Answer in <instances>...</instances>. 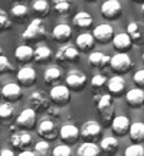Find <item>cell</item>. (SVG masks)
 I'll return each instance as SVG.
<instances>
[{"mask_svg": "<svg viewBox=\"0 0 144 156\" xmlns=\"http://www.w3.org/2000/svg\"><path fill=\"white\" fill-rule=\"evenodd\" d=\"M45 34H46V29H45V25L42 22V19H33L32 22L29 23V26L26 28V30L23 32V39L26 41H38V39L43 38Z\"/></svg>", "mask_w": 144, "mask_h": 156, "instance_id": "cell-1", "label": "cell"}, {"mask_svg": "<svg viewBox=\"0 0 144 156\" xmlns=\"http://www.w3.org/2000/svg\"><path fill=\"white\" fill-rule=\"evenodd\" d=\"M110 65L117 73H125V71H128V69L131 68L133 62H131V58H130L127 54L118 52V54H115V55L110 59Z\"/></svg>", "mask_w": 144, "mask_h": 156, "instance_id": "cell-2", "label": "cell"}, {"mask_svg": "<svg viewBox=\"0 0 144 156\" xmlns=\"http://www.w3.org/2000/svg\"><path fill=\"white\" fill-rule=\"evenodd\" d=\"M97 107L98 112L102 116V119H105L107 122L112 119V113H114V104H112V97L110 94L100 95L97 100Z\"/></svg>", "mask_w": 144, "mask_h": 156, "instance_id": "cell-3", "label": "cell"}, {"mask_svg": "<svg viewBox=\"0 0 144 156\" xmlns=\"http://www.w3.org/2000/svg\"><path fill=\"white\" fill-rule=\"evenodd\" d=\"M100 134H101V126L100 123L95 122V120H87L79 129V136H82L84 139L87 140H92L95 137H98Z\"/></svg>", "mask_w": 144, "mask_h": 156, "instance_id": "cell-4", "label": "cell"}, {"mask_svg": "<svg viewBox=\"0 0 144 156\" xmlns=\"http://www.w3.org/2000/svg\"><path fill=\"white\" fill-rule=\"evenodd\" d=\"M49 97L56 104H67L71 98V93H69V88L67 85H55L50 90Z\"/></svg>", "mask_w": 144, "mask_h": 156, "instance_id": "cell-5", "label": "cell"}, {"mask_svg": "<svg viewBox=\"0 0 144 156\" xmlns=\"http://www.w3.org/2000/svg\"><path fill=\"white\" fill-rule=\"evenodd\" d=\"M121 12L122 9L118 0H105L101 6V13L107 19H115L121 15Z\"/></svg>", "mask_w": 144, "mask_h": 156, "instance_id": "cell-6", "label": "cell"}, {"mask_svg": "<svg viewBox=\"0 0 144 156\" xmlns=\"http://www.w3.org/2000/svg\"><path fill=\"white\" fill-rule=\"evenodd\" d=\"M16 123L23 129H32L36 123V110H33L32 107L25 108L19 116H17Z\"/></svg>", "mask_w": 144, "mask_h": 156, "instance_id": "cell-7", "label": "cell"}, {"mask_svg": "<svg viewBox=\"0 0 144 156\" xmlns=\"http://www.w3.org/2000/svg\"><path fill=\"white\" fill-rule=\"evenodd\" d=\"M92 35H94L95 41H98L101 44H105V42H108V41H111V39L114 38V29H112L111 25L102 23V25H98L94 29Z\"/></svg>", "mask_w": 144, "mask_h": 156, "instance_id": "cell-8", "label": "cell"}, {"mask_svg": "<svg viewBox=\"0 0 144 156\" xmlns=\"http://www.w3.org/2000/svg\"><path fill=\"white\" fill-rule=\"evenodd\" d=\"M55 56L56 59L61 62H72L79 56V51L75 46H72V45H65V46H62V48L58 49Z\"/></svg>", "mask_w": 144, "mask_h": 156, "instance_id": "cell-9", "label": "cell"}, {"mask_svg": "<svg viewBox=\"0 0 144 156\" xmlns=\"http://www.w3.org/2000/svg\"><path fill=\"white\" fill-rule=\"evenodd\" d=\"M49 101L50 97H48L43 91H35L30 95V107L33 110H38V112L48 108L49 107Z\"/></svg>", "mask_w": 144, "mask_h": 156, "instance_id": "cell-10", "label": "cell"}, {"mask_svg": "<svg viewBox=\"0 0 144 156\" xmlns=\"http://www.w3.org/2000/svg\"><path fill=\"white\" fill-rule=\"evenodd\" d=\"M30 142H32V136L28 132H15L12 136V145L20 151L28 149Z\"/></svg>", "mask_w": 144, "mask_h": 156, "instance_id": "cell-11", "label": "cell"}, {"mask_svg": "<svg viewBox=\"0 0 144 156\" xmlns=\"http://www.w3.org/2000/svg\"><path fill=\"white\" fill-rule=\"evenodd\" d=\"M85 81H87L85 74L78 71V69H74L67 75V84L74 90H81L84 87Z\"/></svg>", "mask_w": 144, "mask_h": 156, "instance_id": "cell-12", "label": "cell"}, {"mask_svg": "<svg viewBox=\"0 0 144 156\" xmlns=\"http://www.w3.org/2000/svg\"><path fill=\"white\" fill-rule=\"evenodd\" d=\"M17 80L23 85H32L36 80V73L32 67H22L17 71Z\"/></svg>", "mask_w": 144, "mask_h": 156, "instance_id": "cell-13", "label": "cell"}, {"mask_svg": "<svg viewBox=\"0 0 144 156\" xmlns=\"http://www.w3.org/2000/svg\"><path fill=\"white\" fill-rule=\"evenodd\" d=\"M59 136L63 142H75L79 137V129L74 124H65L59 130Z\"/></svg>", "mask_w": 144, "mask_h": 156, "instance_id": "cell-14", "label": "cell"}, {"mask_svg": "<svg viewBox=\"0 0 144 156\" xmlns=\"http://www.w3.org/2000/svg\"><path fill=\"white\" fill-rule=\"evenodd\" d=\"M2 94H3L5 98H7V100H10V101L19 100L20 95H22V88L16 83H9L2 88Z\"/></svg>", "mask_w": 144, "mask_h": 156, "instance_id": "cell-15", "label": "cell"}, {"mask_svg": "<svg viewBox=\"0 0 144 156\" xmlns=\"http://www.w3.org/2000/svg\"><path fill=\"white\" fill-rule=\"evenodd\" d=\"M125 100L130 106L140 107L141 104H144V91L141 88H131L130 91H127Z\"/></svg>", "mask_w": 144, "mask_h": 156, "instance_id": "cell-16", "label": "cell"}, {"mask_svg": "<svg viewBox=\"0 0 144 156\" xmlns=\"http://www.w3.org/2000/svg\"><path fill=\"white\" fill-rule=\"evenodd\" d=\"M71 34H72V29L67 23H59L53 29V38L56 41H59V42H67L68 39L71 38Z\"/></svg>", "mask_w": 144, "mask_h": 156, "instance_id": "cell-17", "label": "cell"}, {"mask_svg": "<svg viewBox=\"0 0 144 156\" xmlns=\"http://www.w3.org/2000/svg\"><path fill=\"white\" fill-rule=\"evenodd\" d=\"M38 133L45 139H53L55 137V123L52 120H42L38 127Z\"/></svg>", "mask_w": 144, "mask_h": 156, "instance_id": "cell-18", "label": "cell"}, {"mask_svg": "<svg viewBox=\"0 0 144 156\" xmlns=\"http://www.w3.org/2000/svg\"><path fill=\"white\" fill-rule=\"evenodd\" d=\"M130 129V120L127 116H117L112 119V130L117 134H124Z\"/></svg>", "mask_w": 144, "mask_h": 156, "instance_id": "cell-19", "label": "cell"}, {"mask_svg": "<svg viewBox=\"0 0 144 156\" xmlns=\"http://www.w3.org/2000/svg\"><path fill=\"white\" fill-rule=\"evenodd\" d=\"M15 56H16L17 61L20 62H29L32 58H33V49L29 46V45H20L17 46L16 51H15Z\"/></svg>", "mask_w": 144, "mask_h": 156, "instance_id": "cell-20", "label": "cell"}, {"mask_svg": "<svg viewBox=\"0 0 144 156\" xmlns=\"http://www.w3.org/2000/svg\"><path fill=\"white\" fill-rule=\"evenodd\" d=\"M110 59H111L110 56H107L105 54H102V52H92L88 58L89 64H91L92 67H97V68L107 67V65L110 64Z\"/></svg>", "mask_w": 144, "mask_h": 156, "instance_id": "cell-21", "label": "cell"}, {"mask_svg": "<svg viewBox=\"0 0 144 156\" xmlns=\"http://www.w3.org/2000/svg\"><path fill=\"white\" fill-rule=\"evenodd\" d=\"M107 87L110 90V93L118 94V93H121L122 90L125 88V80L121 75H114V77H111L108 80V85Z\"/></svg>", "mask_w": 144, "mask_h": 156, "instance_id": "cell-22", "label": "cell"}, {"mask_svg": "<svg viewBox=\"0 0 144 156\" xmlns=\"http://www.w3.org/2000/svg\"><path fill=\"white\" fill-rule=\"evenodd\" d=\"M95 44V38L92 34H88V32H85V34H81L78 35L77 38V45L79 49H84V51H88L91 49Z\"/></svg>", "mask_w": 144, "mask_h": 156, "instance_id": "cell-23", "label": "cell"}, {"mask_svg": "<svg viewBox=\"0 0 144 156\" xmlns=\"http://www.w3.org/2000/svg\"><path fill=\"white\" fill-rule=\"evenodd\" d=\"M128 132H130L131 140H134V142H143L144 140V123L137 122V123L130 124Z\"/></svg>", "mask_w": 144, "mask_h": 156, "instance_id": "cell-24", "label": "cell"}, {"mask_svg": "<svg viewBox=\"0 0 144 156\" xmlns=\"http://www.w3.org/2000/svg\"><path fill=\"white\" fill-rule=\"evenodd\" d=\"M133 39L128 34H117L114 38H112V44L117 49H127L128 46L131 45Z\"/></svg>", "mask_w": 144, "mask_h": 156, "instance_id": "cell-25", "label": "cell"}, {"mask_svg": "<svg viewBox=\"0 0 144 156\" xmlns=\"http://www.w3.org/2000/svg\"><path fill=\"white\" fill-rule=\"evenodd\" d=\"M74 23L78 28H88V26L92 25V16L88 12H78L74 16Z\"/></svg>", "mask_w": 144, "mask_h": 156, "instance_id": "cell-26", "label": "cell"}, {"mask_svg": "<svg viewBox=\"0 0 144 156\" xmlns=\"http://www.w3.org/2000/svg\"><path fill=\"white\" fill-rule=\"evenodd\" d=\"M100 147L92 143V142H87V143H82L78 149V155L81 156H97L100 155Z\"/></svg>", "mask_w": 144, "mask_h": 156, "instance_id": "cell-27", "label": "cell"}, {"mask_svg": "<svg viewBox=\"0 0 144 156\" xmlns=\"http://www.w3.org/2000/svg\"><path fill=\"white\" fill-rule=\"evenodd\" d=\"M50 55H52L50 49L48 46H45V45H40V46H38V48L33 51V58L38 62H40V64H45V62L50 58Z\"/></svg>", "mask_w": 144, "mask_h": 156, "instance_id": "cell-28", "label": "cell"}, {"mask_svg": "<svg viewBox=\"0 0 144 156\" xmlns=\"http://www.w3.org/2000/svg\"><path fill=\"white\" fill-rule=\"evenodd\" d=\"M127 34L131 36V39H133V41L139 42V41H141V39H143L144 30H143V28H141V25H140V23L133 22V23H130V25L127 26Z\"/></svg>", "mask_w": 144, "mask_h": 156, "instance_id": "cell-29", "label": "cell"}, {"mask_svg": "<svg viewBox=\"0 0 144 156\" xmlns=\"http://www.w3.org/2000/svg\"><path fill=\"white\" fill-rule=\"evenodd\" d=\"M101 149L107 153H114L118 149V140L112 136H107L101 140Z\"/></svg>", "mask_w": 144, "mask_h": 156, "instance_id": "cell-30", "label": "cell"}, {"mask_svg": "<svg viewBox=\"0 0 144 156\" xmlns=\"http://www.w3.org/2000/svg\"><path fill=\"white\" fill-rule=\"evenodd\" d=\"M12 16L15 17L16 20H19V22H22V20H25L26 19V16H28V13H29V9H28V6H25V5H20V3H17V5H15L13 7H12Z\"/></svg>", "mask_w": 144, "mask_h": 156, "instance_id": "cell-31", "label": "cell"}, {"mask_svg": "<svg viewBox=\"0 0 144 156\" xmlns=\"http://www.w3.org/2000/svg\"><path fill=\"white\" fill-rule=\"evenodd\" d=\"M61 78V69L58 67H49L45 71V81L49 84H55Z\"/></svg>", "mask_w": 144, "mask_h": 156, "instance_id": "cell-32", "label": "cell"}, {"mask_svg": "<svg viewBox=\"0 0 144 156\" xmlns=\"http://www.w3.org/2000/svg\"><path fill=\"white\" fill-rule=\"evenodd\" d=\"M52 5H53V9H55L56 13L59 15H65L71 10V0H52Z\"/></svg>", "mask_w": 144, "mask_h": 156, "instance_id": "cell-33", "label": "cell"}, {"mask_svg": "<svg viewBox=\"0 0 144 156\" xmlns=\"http://www.w3.org/2000/svg\"><path fill=\"white\" fill-rule=\"evenodd\" d=\"M33 10L39 16H45L49 12V3L48 0H35L33 2Z\"/></svg>", "mask_w": 144, "mask_h": 156, "instance_id": "cell-34", "label": "cell"}, {"mask_svg": "<svg viewBox=\"0 0 144 156\" xmlns=\"http://www.w3.org/2000/svg\"><path fill=\"white\" fill-rule=\"evenodd\" d=\"M13 113H15V108H13V106H12L10 103L0 104V119L7 120V119H10L13 116Z\"/></svg>", "mask_w": 144, "mask_h": 156, "instance_id": "cell-35", "label": "cell"}, {"mask_svg": "<svg viewBox=\"0 0 144 156\" xmlns=\"http://www.w3.org/2000/svg\"><path fill=\"white\" fill-rule=\"evenodd\" d=\"M144 147L141 145H131L125 149V156H143Z\"/></svg>", "mask_w": 144, "mask_h": 156, "instance_id": "cell-36", "label": "cell"}, {"mask_svg": "<svg viewBox=\"0 0 144 156\" xmlns=\"http://www.w3.org/2000/svg\"><path fill=\"white\" fill-rule=\"evenodd\" d=\"M35 152L36 155H46L49 152V143L46 140H39L35 146Z\"/></svg>", "mask_w": 144, "mask_h": 156, "instance_id": "cell-37", "label": "cell"}, {"mask_svg": "<svg viewBox=\"0 0 144 156\" xmlns=\"http://www.w3.org/2000/svg\"><path fill=\"white\" fill-rule=\"evenodd\" d=\"M72 153L71 147L67 145H59L53 149V155L55 156H69Z\"/></svg>", "mask_w": 144, "mask_h": 156, "instance_id": "cell-38", "label": "cell"}, {"mask_svg": "<svg viewBox=\"0 0 144 156\" xmlns=\"http://www.w3.org/2000/svg\"><path fill=\"white\" fill-rule=\"evenodd\" d=\"M105 83H107V78L104 77V75H101V74L94 75L92 80H91V85H92V88H101Z\"/></svg>", "mask_w": 144, "mask_h": 156, "instance_id": "cell-39", "label": "cell"}, {"mask_svg": "<svg viewBox=\"0 0 144 156\" xmlns=\"http://www.w3.org/2000/svg\"><path fill=\"white\" fill-rule=\"evenodd\" d=\"M9 26H10V19H9V16H7V13L5 10L0 9V32L7 29Z\"/></svg>", "mask_w": 144, "mask_h": 156, "instance_id": "cell-40", "label": "cell"}, {"mask_svg": "<svg viewBox=\"0 0 144 156\" xmlns=\"http://www.w3.org/2000/svg\"><path fill=\"white\" fill-rule=\"evenodd\" d=\"M7 69H12L10 62H9V59H7V56L0 55V74L7 71Z\"/></svg>", "mask_w": 144, "mask_h": 156, "instance_id": "cell-41", "label": "cell"}, {"mask_svg": "<svg viewBox=\"0 0 144 156\" xmlns=\"http://www.w3.org/2000/svg\"><path fill=\"white\" fill-rule=\"evenodd\" d=\"M134 81H135L137 85L144 87V69H139L137 73L134 74Z\"/></svg>", "mask_w": 144, "mask_h": 156, "instance_id": "cell-42", "label": "cell"}, {"mask_svg": "<svg viewBox=\"0 0 144 156\" xmlns=\"http://www.w3.org/2000/svg\"><path fill=\"white\" fill-rule=\"evenodd\" d=\"M15 155V152L10 151V149H2L0 151V156H13Z\"/></svg>", "mask_w": 144, "mask_h": 156, "instance_id": "cell-43", "label": "cell"}, {"mask_svg": "<svg viewBox=\"0 0 144 156\" xmlns=\"http://www.w3.org/2000/svg\"><path fill=\"white\" fill-rule=\"evenodd\" d=\"M35 155H36V152L26 151V149H25V151H22V152H20V156H35Z\"/></svg>", "mask_w": 144, "mask_h": 156, "instance_id": "cell-44", "label": "cell"}, {"mask_svg": "<svg viewBox=\"0 0 144 156\" xmlns=\"http://www.w3.org/2000/svg\"><path fill=\"white\" fill-rule=\"evenodd\" d=\"M141 12H143V15H144V3H143V6H141Z\"/></svg>", "mask_w": 144, "mask_h": 156, "instance_id": "cell-45", "label": "cell"}, {"mask_svg": "<svg viewBox=\"0 0 144 156\" xmlns=\"http://www.w3.org/2000/svg\"><path fill=\"white\" fill-rule=\"evenodd\" d=\"M2 52H3V49H2V46H0V55H2Z\"/></svg>", "mask_w": 144, "mask_h": 156, "instance_id": "cell-46", "label": "cell"}, {"mask_svg": "<svg viewBox=\"0 0 144 156\" xmlns=\"http://www.w3.org/2000/svg\"><path fill=\"white\" fill-rule=\"evenodd\" d=\"M143 61H144V54H143Z\"/></svg>", "mask_w": 144, "mask_h": 156, "instance_id": "cell-47", "label": "cell"}, {"mask_svg": "<svg viewBox=\"0 0 144 156\" xmlns=\"http://www.w3.org/2000/svg\"><path fill=\"white\" fill-rule=\"evenodd\" d=\"M0 94H2V88H0Z\"/></svg>", "mask_w": 144, "mask_h": 156, "instance_id": "cell-48", "label": "cell"}, {"mask_svg": "<svg viewBox=\"0 0 144 156\" xmlns=\"http://www.w3.org/2000/svg\"><path fill=\"white\" fill-rule=\"evenodd\" d=\"M137 2H143V0H137Z\"/></svg>", "mask_w": 144, "mask_h": 156, "instance_id": "cell-49", "label": "cell"}]
</instances>
